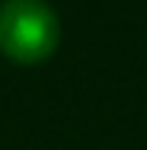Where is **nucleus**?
<instances>
[{"mask_svg":"<svg viewBox=\"0 0 147 150\" xmlns=\"http://www.w3.org/2000/svg\"><path fill=\"white\" fill-rule=\"evenodd\" d=\"M61 19L45 0L0 3V54L13 64H42L58 51Z\"/></svg>","mask_w":147,"mask_h":150,"instance_id":"1","label":"nucleus"}]
</instances>
